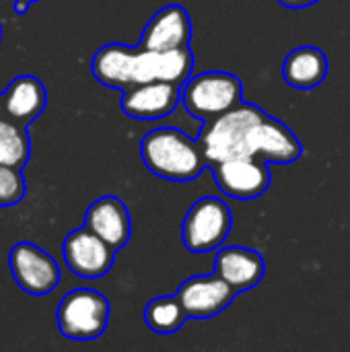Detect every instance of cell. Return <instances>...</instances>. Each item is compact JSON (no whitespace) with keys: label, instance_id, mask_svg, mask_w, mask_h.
<instances>
[{"label":"cell","instance_id":"cell-1","mask_svg":"<svg viewBox=\"0 0 350 352\" xmlns=\"http://www.w3.org/2000/svg\"><path fill=\"white\" fill-rule=\"evenodd\" d=\"M194 56L188 47L155 52L130 47L124 43H107L99 47L91 60V72L103 87L124 91L132 85L165 80L184 85L192 76Z\"/></svg>","mask_w":350,"mask_h":352},{"label":"cell","instance_id":"cell-2","mask_svg":"<svg viewBox=\"0 0 350 352\" xmlns=\"http://www.w3.org/2000/svg\"><path fill=\"white\" fill-rule=\"evenodd\" d=\"M140 157L146 169L169 182H192L208 165L198 140L179 128H155L140 140Z\"/></svg>","mask_w":350,"mask_h":352},{"label":"cell","instance_id":"cell-3","mask_svg":"<svg viewBox=\"0 0 350 352\" xmlns=\"http://www.w3.org/2000/svg\"><path fill=\"white\" fill-rule=\"evenodd\" d=\"M241 80L225 70L192 74L182 85V103L190 116L210 122L241 103Z\"/></svg>","mask_w":350,"mask_h":352},{"label":"cell","instance_id":"cell-4","mask_svg":"<svg viewBox=\"0 0 350 352\" xmlns=\"http://www.w3.org/2000/svg\"><path fill=\"white\" fill-rule=\"evenodd\" d=\"M264 111L254 103H239L227 113L204 122L198 134V142L208 165L221 163L231 157H245V140L250 126Z\"/></svg>","mask_w":350,"mask_h":352},{"label":"cell","instance_id":"cell-5","mask_svg":"<svg viewBox=\"0 0 350 352\" xmlns=\"http://www.w3.org/2000/svg\"><path fill=\"white\" fill-rule=\"evenodd\" d=\"M109 322V301L93 289H74L62 297L56 309V324L64 338L85 342L97 340Z\"/></svg>","mask_w":350,"mask_h":352},{"label":"cell","instance_id":"cell-6","mask_svg":"<svg viewBox=\"0 0 350 352\" xmlns=\"http://www.w3.org/2000/svg\"><path fill=\"white\" fill-rule=\"evenodd\" d=\"M231 225V208L217 196H204L186 212L182 223V241L192 254L215 252L229 237Z\"/></svg>","mask_w":350,"mask_h":352},{"label":"cell","instance_id":"cell-7","mask_svg":"<svg viewBox=\"0 0 350 352\" xmlns=\"http://www.w3.org/2000/svg\"><path fill=\"white\" fill-rule=\"evenodd\" d=\"M8 268L19 289L33 297L50 295L60 283L58 262L31 241H19L10 248Z\"/></svg>","mask_w":350,"mask_h":352},{"label":"cell","instance_id":"cell-8","mask_svg":"<svg viewBox=\"0 0 350 352\" xmlns=\"http://www.w3.org/2000/svg\"><path fill=\"white\" fill-rule=\"evenodd\" d=\"M245 157H258L266 163L289 165L303 157V146L285 122L264 111L248 130Z\"/></svg>","mask_w":350,"mask_h":352},{"label":"cell","instance_id":"cell-9","mask_svg":"<svg viewBox=\"0 0 350 352\" xmlns=\"http://www.w3.org/2000/svg\"><path fill=\"white\" fill-rule=\"evenodd\" d=\"M62 256L68 270L87 280L105 276L116 262V250L85 225L64 237Z\"/></svg>","mask_w":350,"mask_h":352},{"label":"cell","instance_id":"cell-10","mask_svg":"<svg viewBox=\"0 0 350 352\" xmlns=\"http://www.w3.org/2000/svg\"><path fill=\"white\" fill-rule=\"evenodd\" d=\"M210 169L219 190L235 200H254L270 188L268 163L258 157H231Z\"/></svg>","mask_w":350,"mask_h":352},{"label":"cell","instance_id":"cell-11","mask_svg":"<svg viewBox=\"0 0 350 352\" xmlns=\"http://www.w3.org/2000/svg\"><path fill=\"white\" fill-rule=\"evenodd\" d=\"M177 299L184 305L188 318L208 320L227 309L235 299V289L225 283L217 272L206 276H190L177 289Z\"/></svg>","mask_w":350,"mask_h":352},{"label":"cell","instance_id":"cell-12","mask_svg":"<svg viewBox=\"0 0 350 352\" xmlns=\"http://www.w3.org/2000/svg\"><path fill=\"white\" fill-rule=\"evenodd\" d=\"M182 101V85L153 80L122 91V111L132 120H161L175 111Z\"/></svg>","mask_w":350,"mask_h":352},{"label":"cell","instance_id":"cell-13","mask_svg":"<svg viewBox=\"0 0 350 352\" xmlns=\"http://www.w3.org/2000/svg\"><path fill=\"white\" fill-rule=\"evenodd\" d=\"M192 37V21L184 6L167 4L159 8L142 29L140 47L155 52H169L188 47Z\"/></svg>","mask_w":350,"mask_h":352},{"label":"cell","instance_id":"cell-14","mask_svg":"<svg viewBox=\"0 0 350 352\" xmlns=\"http://www.w3.org/2000/svg\"><path fill=\"white\" fill-rule=\"evenodd\" d=\"M47 91L45 85L31 74H21L8 82L2 93V113L0 118L29 128L45 109Z\"/></svg>","mask_w":350,"mask_h":352},{"label":"cell","instance_id":"cell-15","mask_svg":"<svg viewBox=\"0 0 350 352\" xmlns=\"http://www.w3.org/2000/svg\"><path fill=\"white\" fill-rule=\"evenodd\" d=\"M85 227L97 233L116 252L122 250L132 235L130 212L118 196L97 198L85 212Z\"/></svg>","mask_w":350,"mask_h":352},{"label":"cell","instance_id":"cell-16","mask_svg":"<svg viewBox=\"0 0 350 352\" xmlns=\"http://www.w3.org/2000/svg\"><path fill=\"white\" fill-rule=\"evenodd\" d=\"M264 258L250 248H221L215 256V272L229 283L235 293L252 291L264 278Z\"/></svg>","mask_w":350,"mask_h":352},{"label":"cell","instance_id":"cell-17","mask_svg":"<svg viewBox=\"0 0 350 352\" xmlns=\"http://www.w3.org/2000/svg\"><path fill=\"white\" fill-rule=\"evenodd\" d=\"M328 74V58L316 45H299L289 52L283 62V78L289 87L311 91L324 82Z\"/></svg>","mask_w":350,"mask_h":352},{"label":"cell","instance_id":"cell-18","mask_svg":"<svg viewBox=\"0 0 350 352\" xmlns=\"http://www.w3.org/2000/svg\"><path fill=\"white\" fill-rule=\"evenodd\" d=\"M186 320L188 314L179 303L177 295L157 297L144 307V324L157 334H173L186 324Z\"/></svg>","mask_w":350,"mask_h":352},{"label":"cell","instance_id":"cell-19","mask_svg":"<svg viewBox=\"0 0 350 352\" xmlns=\"http://www.w3.org/2000/svg\"><path fill=\"white\" fill-rule=\"evenodd\" d=\"M31 157L29 128L0 118V165L25 167Z\"/></svg>","mask_w":350,"mask_h":352},{"label":"cell","instance_id":"cell-20","mask_svg":"<svg viewBox=\"0 0 350 352\" xmlns=\"http://www.w3.org/2000/svg\"><path fill=\"white\" fill-rule=\"evenodd\" d=\"M27 192V184L21 167L0 165V208L17 206Z\"/></svg>","mask_w":350,"mask_h":352},{"label":"cell","instance_id":"cell-21","mask_svg":"<svg viewBox=\"0 0 350 352\" xmlns=\"http://www.w3.org/2000/svg\"><path fill=\"white\" fill-rule=\"evenodd\" d=\"M285 8H293V10H299V8H307V6H314L316 2L320 0H278Z\"/></svg>","mask_w":350,"mask_h":352},{"label":"cell","instance_id":"cell-22","mask_svg":"<svg viewBox=\"0 0 350 352\" xmlns=\"http://www.w3.org/2000/svg\"><path fill=\"white\" fill-rule=\"evenodd\" d=\"M33 2H37V0H14V12L17 14H25Z\"/></svg>","mask_w":350,"mask_h":352},{"label":"cell","instance_id":"cell-23","mask_svg":"<svg viewBox=\"0 0 350 352\" xmlns=\"http://www.w3.org/2000/svg\"><path fill=\"white\" fill-rule=\"evenodd\" d=\"M0 113H2V93H0Z\"/></svg>","mask_w":350,"mask_h":352},{"label":"cell","instance_id":"cell-24","mask_svg":"<svg viewBox=\"0 0 350 352\" xmlns=\"http://www.w3.org/2000/svg\"><path fill=\"white\" fill-rule=\"evenodd\" d=\"M0 41H2V23H0Z\"/></svg>","mask_w":350,"mask_h":352}]
</instances>
